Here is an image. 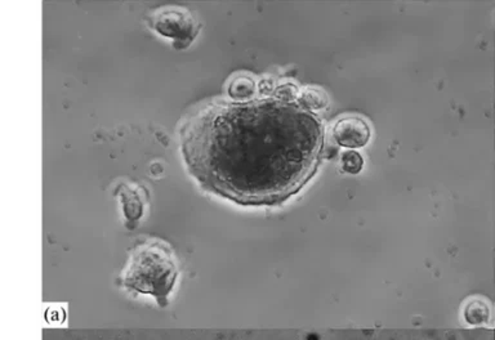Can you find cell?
I'll list each match as a JSON object with an SVG mask.
<instances>
[{
    "instance_id": "obj_3",
    "label": "cell",
    "mask_w": 495,
    "mask_h": 340,
    "mask_svg": "<svg viewBox=\"0 0 495 340\" xmlns=\"http://www.w3.org/2000/svg\"><path fill=\"white\" fill-rule=\"evenodd\" d=\"M148 24L164 38H169L176 49H186L195 40L200 26L188 9L162 7L148 16Z\"/></svg>"
},
{
    "instance_id": "obj_5",
    "label": "cell",
    "mask_w": 495,
    "mask_h": 340,
    "mask_svg": "<svg viewBox=\"0 0 495 340\" xmlns=\"http://www.w3.org/2000/svg\"><path fill=\"white\" fill-rule=\"evenodd\" d=\"M116 194L121 201L123 212L127 218V224L129 229H133L144 214V204L141 201V197L137 194L136 190L129 187L127 185H120L119 188L116 190Z\"/></svg>"
},
{
    "instance_id": "obj_4",
    "label": "cell",
    "mask_w": 495,
    "mask_h": 340,
    "mask_svg": "<svg viewBox=\"0 0 495 340\" xmlns=\"http://www.w3.org/2000/svg\"><path fill=\"white\" fill-rule=\"evenodd\" d=\"M372 137V129L365 120L359 116H347L340 119L333 127V138L337 145L358 150L367 145Z\"/></svg>"
},
{
    "instance_id": "obj_6",
    "label": "cell",
    "mask_w": 495,
    "mask_h": 340,
    "mask_svg": "<svg viewBox=\"0 0 495 340\" xmlns=\"http://www.w3.org/2000/svg\"><path fill=\"white\" fill-rule=\"evenodd\" d=\"M257 85L252 77L239 75L229 85V95L235 102H247L256 94Z\"/></svg>"
},
{
    "instance_id": "obj_9",
    "label": "cell",
    "mask_w": 495,
    "mask_h": 340,
    "mask_svg": "<svg viewBox=\"0 0 495 340\" xmlns=\"http://www.w3.org/2000/svg\"><path fill=\"white\" fill-rule=\"evenodd\" d=\"M466 317L471 323H484L489 318V308L484 302L473 300L466 309Z\"/></svg>"
},
{
    "instance_id": "obj_10",
    "label": "cell",
    "mask_w": 495,
    "mask_h": 340,
    "mask_svg": "<svg viewBox=\"0 0 495 340\" xmlns=\"http://www.w3.org/2000/svg\"><path fill=\"white\" fill-rule=\"evenodd\" d=\"M273 95L276 100L282 101V102H296V100H298V88L297 85L291 84V83H285V84L279 85Z\"/></svg>"
},
{
    "instance_id": "obj_1",
    "label": "cell",
    "mask_w": 495,
    "mask_h": 340,
    "mask_svg": "<svg viewBox=\"0 0 495 340\" xmlns=\"http://www.w3.org/2000/svg\"><path fill=\"white\" fill-rule=\"evenodd\" d=\"M181 137L201 187L243 206L284 204L314 179L324 155L320 116L275 97L212 105Z\"/></svg>"
},
{
    "instance_id": "obj_11",
    "label": "cell",
    "mask_w": 495,
    "mask_h": 340,
    "mask_svg": "<svg viewBox=\"0 0 495 340\" xmlns=\"http://www.w3.org/2000/svg\"><path fill=\"white\" fill-rule=\"evenodd\" d=\"M258 92L261 94H270L275 92V84H273V80L271 79H264L258 83Z\"/></svg>"
},
{
    "instance_id": "obj_8",
    "label": "cell",
    "mask_w": 495,
    "mask_h": 340,
    "mask_svg": "<svg viewBox=\"0 0 495 340\" xmlns=\"http://www.w3.org/2000/svg\"><path fill=\"white\" fill-rule=\"evenodd\" d=\"M341 165L343 171L351 176H356L364 169V157L355 150H347L342 153Z\"/></svg>"
},
{
    "instance_id": "obj_2",
    "label": "cell",
    "mask_w": 495,
    "mask_h": 340,
    "mask_svg": "<svg viewBox=\"0 0 495 340\" xmlns=\"http://www.w3.org/2000/svg\"><path fill=\"white\" fill-rule=\"evenodd\" d=\"M177 277L178 267L171 247L160 241H147L133 249L120 284L130 291L153 295L159 307L165 308Z\"/></svg>"
},
{
    "instance_id": "obj_7",
    "label": "cell",
    "mask_w": 495,
    "mask_h": 340,
    "mask_svg": "<svg viewBox=\"0 0 495 340\" xmlns=\"http://www.w3.org/2000/svg\"><path fill=\"white\" fill-rule=\"evenodd\" d=\"M297 102L306 110L311 112L323 110L329 102V98L324 91L317 88H306L299 94Z\"/></svg>"
}]
</instances>
